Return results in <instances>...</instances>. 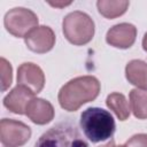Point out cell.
<instances>
[{
	"label": "cell",
	"mask_w": 147,
	"mask_h": 147,
	"mask_svg": "<svg viewBox=\"0 0 147 147\" xmlns=\"http://www.w3.org/2000/svg\"><path fill=\"white\" fill-rule=\"evenodd\" d=\"M125 76L129 83L137 88L147 90V63L141 60H132L126 64Z\"/></svg>",
	"instance_id": "12"
},
{
	"label": "cell",
	"mask_w": 147,
	"mask_h": 147,
	"mask_svg": "<svg viewBox=\"0 0 147 147\" xmlns=\"http://www.w3.org/2000/svg\"><path fill=\"white\" fill-rule=\"evenodd\" d=\"M130 2L129 1H113V0H100L96 2L99 13L106 18H115L123 15Z\"/></svg>",
	"instance_id": "15"
},
{
	"label": "cell",
	"mask_w": 147,
	"mask_h": 147,
	"mask_svg": "<svg viewBox=\"0 0 147 147\" xmlns=\"http://www.w3.org/2000/svg\"><path fill=\"white\" fill-rule=\"evenodd\" d=\"M142 48L145 49V52H147V32L145 33L144 39H142Z\"/></svg>",
	"instance_id": "19"
},
{
	"label": "cell",
	"mask_w": 147,
	"mask_h": 147,
	"mask_svg": "<svg viewBox=\"0 0 147 147\" xmlns=\"http://www.w3.org/2000/svg\"><path fill=\"white\" fill-rule=\"evenodd\" d=\"M3 23L10 34L17 38H24L30 31L37 28L38 17L28 8L16 7L6 13Z\"/></svg>",
	"instance_id": "5"
},
{
	"label": "cell",
	"mask_w": 147,
	"mask_h": 147,
	"mask_svg": "<svg viewBox=\"0 0 147 147\" xmlns=\"http://www.w3.org/2000/svg\"><path fill=\"white\" fill-rule=\"evenodd\" d=\"M62 30L69 42L82 46L92 40L94 36V23L86 13L76 10L69 13L63 18Z\"/></svg>",
	"instance_id": "4"
},
{
	"label": "cell",
	"mask_w": 147,
	"mask_h": 147,
	"mask_svg": "<svg viewBox=\"0 0 147 147\" xmlns=\"http://www.w3.org/2000/svg\"><path fill=\"white\" fill-rule=\"evenodd\" d=\"M24 41L26 47L38 54L49 52L55 44V34L49 26H37L30 31L25 37Z\"/></svg>",
	"instance_id": "7"
},
{
	"label": "cell",
	"mask_w": 147,
	"mask_h": 147,
	"mask_svg": "<svg viewBox=\"0 0 147 147\" xmlns=\"http://www.w3.org/2000/svg\"><path fill=\"white\" fill-rule=\"evenodd\" d=\"M79 125L85 137L91 142H101L110 139L116 124L113 115L99 107H90L80 114Z\"/></svg>",
	"instance_id": "2"
},
{
	"label": "cell",
	"mask_w": 147,
	"mask_h": 147,
	"mask_svg": "<svg viewBox=\"0 0 147 147\" xmlns=\"http://www.w3.org/2000/svg\"><path fill=\"white\" fill-rule=\"evenodd\" d=\"M33 147H88L74 121L64 119L44 132Z\"/></svg>",
	"instance_id": "3"
},
{
	"label": "cell",
	"mask_w": 147,
	"mask_h": 147,
	"mask_svg": "<svg viewBox=\"0 0 147 147\" xmlns=\"http://www.w3.org/2000/svg\"><path fill=\"white\" fill-rule=\"evenodd\" d=\"M106 103L110 110H113L119 121H125L130 116V103L124 96V94L114 92L107 96Z\"/></svg>",
	"instance_id": "14"
},
{
	"label": "cell",
	"mask_w": 147,
	"mask_h": 147,
	"mask_svg": "<svg viewBox=\"0 0 147 147\" xmlns=\"http://www.w3.org/2000/svg\"><path fill=\"white\" fill-rule=\"evenodd\" d=\"M13 69L10 63L5 59L1 57V90L5 92L13 82Z\"/></svg>",
	"instance_id": "16"
},
{
	"label": "cell",
	"mask_w": 147,
	"mask_h": 147,
	"mask_svg": "<svg viewBox=\"0 0 147 147\" xmlns=\"http://www.w3.org/2000/svg\"><path fill=\"white\" fill-rule=\"evenodd\" d=\"M34 98V93L28 87L17 85L3 99V106L11 113L23 115L29 102Z\"/></svg>",
	"instance_id": "10"
},
{
	"label": "cell",
	"mask_w": 147,
	"mask_h": 147,
	"mask_svg": "<svg viewBox=\"0 0 147 147\" xmlns=\"http://www.w3.org/2000/svg\"><path fill=\"white\" fill-rule=\"evenodd\" d=\"M30 137L31 129L26 124L10 118L1 119L0 140L5 147H20L29 141Z\"/></svg>",
	"instance_id": "6"
},
{
	"label": "cell",
	"mask_w": 147,
	"mask_h": 147,
	"mask_svg": "<svg viewBox=\"0 0 147 147\" xmlns=\"http://www.w3.org/2000/svg\"><path fill=\"white\" fill-rule=\"evenodd\" d=\"M137 37V29L133 24L121 23L114 25L106 34V41L116 48H130Z\"/></svg>",
	"instance_id": "9"
},
{
	"label": "cell",
	"mask_w": 147,
	"mask_h": 147,
	"mask_svg": "<svg viewBox=\"0 0 147 147\" xmlns=\"http://www.w3.org/2000/svg\"><path fill=\"white\" fill-rule=\"evenodd\" d=\"M48 5H51L52 7L63 8V7H65V6H69V5H71V1H69V2H57V1H55V2H48Z\"/></svg>",
	"instance_id": "18"
},
{
	"label": "cell",
	"mask_w": 147,
	"mask_h": 147,
	"mask_svg": "<svg viewBox=\"0 0 147 147\" xmlns=\"http://www.w3.org/2000/svg\"><path fill=\"white\" fill-rule=\"evenodd\" d=\"M100 92V83L93 76L76 77L59 91L57 100L67 111H76L80 106L94 100Z\"/></svg>",
	"instance_id": "1"
},
{
	"label": "cell",
	"mask_w": 147,
	"mask_h": 147,
	"mask_svg": "<svg viewBox=\"0 0 147 147\" xmlns=\"http://www.w3.org/2000/svg\"><path fill=\"white\" fill-rule=\"evenodd\" d=\"M117 147H125V145H119V146H117Z\"/></svg>",
	"instance_id": "21"
},
{
	"label": "cell",
	"mask_w": 147,
	"mask_h": 147,
	"mask_svg": "<svg viewBox=\"0 0 147 147\" xmlns=\"http://www.w3.org/2000/svg\"><path fill=\"white\" fill-rule=\"evenodd\" d=\"M25 115L34 124L44 125L54 118V108L47 100L33 98L25 109Z\"/></svg>",
	"instance_id": "11"
},
{
	"label": "cell",
	"mask_w": 147,
	"mask_h": 147,
	"mask_svg": "<svg viewBox=\"0 0 147 147\" xmlns=\"http://www.w3.org/2000/svg\"><path fill=\"white\" fill-rule=\"evenodd\" d=\"M17 85L28 87L34 94L41 92L45 85V75L34 63H22L17 69Z\"/></svg>",
	"instance_id": "8"
},
{
	"label": "cell",
	"mask_w": 147,
	"mask_h": 147,
	"mask_svg": "<svg viewBox=\"0 0 147 147\" xmlns=\"http://www.w3.org/2000/svg\"><path fill=\"white\" fill-rule=\"evenodd\" d=\"M100 147H116V146H115V141L111 139V140L108 141L106 145H102V146H100Z\"/></svg>",
	"instance_id": "20"
},
{
	"label": "cell",
	"mask_w": 147,
	"mask_h": 147,
	"mask_svg": "<svg viewBox=\"0 0 147 147\" xmlns=\"http://www.w3.org/2000/svg\"><path fill=\"white\" fill-rule=\"evenodd\" d=\"M125 147H147V134L139 133L131 137L126 141Z\"/></svg>",
	"instance_id": "17"
},
{
	"label": "cell",
	"mask_w": 147,
	"mask_h": 147,
	"mask_svg": "<svg viewBox=\"0 0 147 147\" xmlns=\"http://www.w3.org/2000/svg\"><path fill=\"white\" fill-rule=\"evenodd\" d=\"M130 109L139 119L147 118V90L133 88L130 92Z\"/></svg>",
	"instance_id": "13"
}]
</instances>
